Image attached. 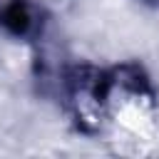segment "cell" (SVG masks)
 <instances>
[{
	"label": "cell",
	"instance_id": "obj_1",
	"mask_svg": "<svg viewBox=\"0 0 159 159\" xmlns=\"http://www.w3.org/2000/svg\"><path fill=\"white\" fill-rule=\"evenodd\" d=\"M5 22H7L15 32H22V30L27 27V22H30V15H27V10H25L20 2H15V5L5 12Z\"/></svg>",
	"mask_w": 159,
	"mask_h": 159
}]
</instances>
